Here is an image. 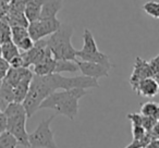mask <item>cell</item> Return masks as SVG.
Instances as JSON below:
<instances>
[{
    "mask_svg": "<svg viewBox=\"0 0 159 148\" xmlns=\"http://www.w3.org/2000/svg\"><path fill=\"white\" fill-rule=\"evenodd\" d=\"M20 49L18 48L16 44L12 40L10 42H6L3 44H1V56L5 60H7L8 62L11 59H13L14 57L20 55Z\"/></svg>",
    "mask_w": 159,
    "mask_h": 148,
    "instance_id": "obj_16",
    "label": "cell"
},
{
    "mask_svg": "<svg viewBox=\"0 0 159 148\" xmlns=\"http://www.w3.org/2000/svg\"><path fill=\"white\" fill-rule=\"evenodd\" d=\"M10 69V64L7 60L3 58H0V80H3L5 76L7 75L8 70Z\"/></svg>",
    "mask_w": 159,
    "mask_h": 148,
    "instance_id": "obj_25",
    "label": "cell"
},
{
    "mask_svg": "<svg viewBox=\"0 0 159 148\" xmlns=\"http://www.w3.org/2000/svg\"><path fill=\"white\" fill-rule=\"evenodd\" d=\"M87 94L84 88L63 89L53 92L40 104L39 109H51L56 114H61L74 120L79 113V100Z\"/></svg>",
    "mask_w": 159,
    "mask_h": 148,
    "instance_id": "obj_2",
    "label": "cell"
},
{
    "mask_svg": "<svg viewBox=\"0 0 159 148\" xmlns=\"http://www.w3.org/2000/svg\"><path fill=\"white\" fill-rule=\"evenodd\" d=\"M7 131V118L3 112H0V134Z\"/></svg>",
    "mask_w": 159,
    "mask_h": 148,
    "instance_id": "obj_28",
    "label": "cell"
},
{
    "mask_svg": "<svg viewBox=\"0 0 159 148\" xmlns=\"http://www.w3.org/2000/svg\"><path fill=\"white\" fill-rule=\"evenodd\" d=\"M141 113L145 117L152 118L154 120H159V105L157 102L147 101L145 104H142Z\"/></svg>",
    "mask_w": 159,
    "mask_h": 148,
    "instance_id": "obj_17",
    "label": "cell"
},
{
    "mask_svg": "<svg viewBox=\"0 0 159 148\" xmlns=\"http://www.w3.org/2000/svg\"><path fill=\"white\" fill-rule=\"evenodd\" d=\"M0 58H2V56H1V45H0Z\"/></svg>",
    "mask_w": 159,
    "mask_h": 148,
    "instance_id": "obj_31",
    "label": "cell"
},
{
    "mask_svg": "<svg viewBox=\"0 0 159 148\" xmlns=\"http://www.w3.org/2000/svg\"><path fill=\"white\" fill-rule=\"evenodd\" d=\"M18 146V139L9 131H5L0 134V148H16Z\"/></svg>",
    "mask_w": 159,
    "mask_h": 148,
    "instance_id": "obj_18",
    "label": "cell"
},
{
    "mask_svg": "<svg viewBox=\"0 0 159 148\" xmlns=\"http://www.w3.org/2000/svg\"><path fill=\"white\" fill-rule=\"evenodd\" d=\"M60 25L61 22L58 20L57 16L50 19H38L34 22L29 23L27 31H29L30 37L35 43L55 33L60 27Z\"/></svg>",
    "mask_w": 159,
    "mask_h": 148,
    "instance_id": "obj_7",
    "label": "cell"
},
{
    "mask_svg": "<svg viewBox=\"0 0 159 148\" xmlns=\"http://www.w3.org/2000/svg\"><path fill=\"white\" fill-rule=\"evenodd\" d=\"M29 36V31L25 26H11V39L14 44H18L24 37Z\"/></svg>",
    "mask_w": 159,
    "mask_h": 148,
    "instance_id": "obj_19",
    "label": "cell"
},
{
    "mask_svg": "<svg viewBox=\"0 0 159 148\" xmlns=\"http://www.w3.org/2000/svg\"><path fill=\"white\" fill-rule=\"evenodd\" d=\"M9 64L11 68H25L24 61H23V58L21 56V53L19 56H16V57H14L13 59L10 60Z\"/></svg>",
    "mask_w": 159,
    "mask_h": 148,
    "instance_id": "obj_26",
    "label": "cell"
},
{
    "mask_svg": "<svg viewBox=\"0 0 159 148\" xmlns=\"http://www.w3.org/2000/svg\"><path fill=\"white\" fill-rule=\"evenodd\" d=\"M150 76L154 78V73H152L148 61L142 60L139 57H137L136 61L134 63V68H133V73L130 78V84L132 86L133 91L143 78H150Z\"/></svg>",
    "mask_w": 159,
    "mask_h": 148,
    "instance_id": "obj_9",
    "label": "cell"
},
{
    "mask_svg": "<svg viewBox=\"0 0 159 148\" xmlns=\"http://www.w3.org/2000/svg\"><path fill=\"white\" fill-rule=\"evenodd\" d=\"M157 80H158V78H157Z\"/></svg>",
    "mask_w": 159,
    "mask_h": 148,
    "instance_id": "obj_33",
    "label": "cell"
},
{
    "mask_svg": "<svg viewBox=\"0 0 159 148\" xmlns=\"http://www.w3.org/2000/svg\"><path fill=\"white\" fill-rule=\"evenodd\" d=\"M62 9V0H45L43 3L39 19L56 18L57 13Z\"/></svg>",
    "mask_w": 159,
    "mask_h": 148,
    "instance_id": "obj_13",
    "label": "cell"
},
{
    "mask_svg": "<svg viewBox=\"0 0 159 148\" xmlns=\"http://www.w3.org/2000/svg\"><path fill=\"white\" fill-rule=\"evenodd\" d=\"M2 112L7 118V131L18 139L19 145L30 148L29 133L26 131V120L29 118L22 102H10Z\"/></svg>",
    "mask_w": 159,
    "mask_h": 148,
    "instance_id": "obj_4",
    "label": "cell"
},
{
    "mask_svg": "<svg viewBox=\"0 0 159 148\" xmlns=\"http://www.w3.org/2000/svg\"><path fill=\"white\" fill-rule=\"evenodd\" d=\"M16 46H18V48L20 49V50L22 51H27L30 50L31 48H33L34 46V40L32 39L31 37L29 36H26V37H24L22 40H20V42L16 44Z\"/></svg>",
    "mask_w": 159,
    "mask_h": 148,
    "instance_id": "obj_22",
    "label": "cell"
},
{
    "mask_svg": "<svg viewBox=\"0 0 159 148\" xmlns=\"http://www.w3.org/2000/svg\"><path fill=\"white\" fill-rule=\"evenodd\" d=\"M76 63L79 65L80 71L82 72V75L89 76L93 78H107L109 75V70L107 66L99 63L89 61H83V60H76Z\"/></svg>",
    "mask_w": 159,
    "mask_h": 148,
    "instance_id": "obj_8",
    "label": "cell"
},
{
    "mask_svg": "<svg viewBox=\"0 0 159 148\" xmlns=\"http://www.w3.org/2000/svg\"><path fill=\"white\" fill-rule=\"evenodd\" d=\"M45 0H27L24 8V16L29 23L38 20Z\"/></svg>",
    "mask_w": 159,
    "mask_h": 148,
    "instance_id": "obj_12",
    "label": "cell"
},
{
    "mask_svg": "<svg viewBox=\"0 0 159 148\" xmlns=\"http://www.w3.org/2000/svg\"><path fill=\"white\" fill-rule=\"evenodd\" d=\"M145 148H159V139H152L145 146Z\"/></svg>",
    "mask_w": 159,
    "mask_h": 148,
    "instance_id": "obj_29",
    "label": "cell"
},
{
    "mask_svg": "<svg viewBox=\"0 0 159 148\" xmlns=\"http://www.w3.org/2000/svg\"><path fill=\"white\" fill-rule=\"evenodd\" d=\"M32 78H33V76H29V78H23V80H21L13 87L14 101L16 102H23V100L25 99V97L27 95V92H29L30 85H31Z\"/></svg>",
    "mask_w": 159,
    "mask_h": 148,
    "instance_id": "obj_14",
    "label": "cell"
},
{
    "mask_svg": "<svg viewBox=\"0 0 159 148\" xmlns=\"http://www.w3.org/2000/svg\"><path fill=\"white\" fill-rule=\"evenodd\" d=\"M150 68H152V71L154 73V78H159V55L157 57H155L154 59H152L150 61H148Z\"/></svg>",
    "mask_w": 159,
    "mask_h": 148,
    "instance_id": "obj_24",
    "label": "cell"
},
{
    "mask_svg": "<svg viewBox=\"0 0 159 148\" xmlns=\"http://www.w3.org/2000/svg\"><path fill=\"white\" fill-rule=\"evenodd\" d=\"M73 27L69 24H62L60 27L46 38L47 47L57 60H77L76 49L72 46L71 38L73 35Z\"/></svg>",
    "mask_w": 159,
    "mask_h": 148,
    "instance_id": "obj_3",
    "label": "cell"
},
{
    "mask_svg": "<svg viewBox=\"0 0 159 148\" xmlns=\"http://www.w3.org/2000/svg\"><path fill=\"white\" fill-rule=\"evenodd\" d=\"M142 9L149 16L159 20V2H157V1H147V2H145L143 5Z\"/></svg>",
    "mask_w": 159,
    "mask_h": 148,
    "instance_id": "obj_20",
    "label": "cell"
},
{
    "mask_svg": "<svg viewBox=\"0 0 159 148\" xmlns=\"http://www.w3.org/2000/svg\"><path fill=\"white\" fill-rule=\"evenodd\" d=\"M134 92L144 97H155L159 93V83L152 76L143 78L135 87Z\"/></svg>",
    "mask_w": 159,
    "mask_h": 148,
    "instance_id": "obj_10",
    "label": "cell"
},
{
    "mask_svg": "<svg viewBox=\"0 0 159 148\" xmlns=\"http://www.w3.org/2000/svg\"><path fill=\"white\" fill-rule=\"evenodd\" d=\"M132 134L133 138H141L147 134V131L143 128L142 125H134L132 124Z\"/></svg>",
    "mask_w": 159,
    "mask_h": 148,
    "instance_id": "obj_23",
    "label": "cell"
},
{
    "mask_svg": "<svg viewBox=\"0 0 159 148\" xmlns=\"http://www.w3.org/2000/svg\"><path fill=\"white\" fill-rule=\"evenodd\" d=\"M147 133L149 134L152 139H159V120L154 124V126Z\"/></svg>",
    "mask_w": 159,
    "mask_h": 148,
    "instance_id": "obj_27",
    "label": "cell"
},
{
    "mask_svg": "<svg viewBox=\"0 0 159 148\" xmlns=\"http://www.w3.org/2000/svg\"><path fill=\"white\" fill-rule=\"evenodd\" d=\"M0 112H2V110H1V108H0Z\"/></svg>",
    "mask_w": 159,
    "mask_h": 148,
    "instance_id": "obj_32",
    "label": "cell"
},
{
    "mask_svg": "<svg viewBox=\"0 0 159 148\" xmlns=\"http://www.w3.org/2000/svg\"><path fill=\"white\" fill-rule=\"evenodd\" d=\"M97 87H99L97 78L85 75L75 76V78H64L60 73H51L48 75L34 74L27 95L23 100L22 105L25 108L27 118H31L39 109L40 104L57 89H87L97 88Z\"/></svg>",
    "mask_w": 159,
    "mask_h": 148,
    "instance_id": "obj_1",
    "label": "cell"
},
{
    "mask_svg": "<svg viewBox=\"0 0 159 148\" xmlns=\"http://www.w3.org/2000/svg\"><path fill=\"white\" fill-rule=\"evenodd\" d=\"M56 59L52 57V53H48L40 62L34 65L33 73L36 75H48L55 73Z\"/></svg>",
    "mask_w": 159,
    "mask_h": 148,
    "instance_id": "obj_11",
    "label": "cell"
},
{
    "mask_svg": "<svg viewBox=\"0 0 159 148\" xmlns=\"http://www.w3.org/2000/svg\"><path fill=\"white\" fill-rule=\"evenodd\" d=\"M80 71L79 65L76 63V60H57L56 59V66H55V73L62 72H69L74 73Z\"/></svg>",
    "mask_w": 159,
    "mask_h": 148,
    "instance_id": "obj_15",
    "label": "cell"
},
{
    "mask_svg": "<svg viewBox=\"0 0 159 148\" xmlns=\"http://www.w3.org/2000/svg\"><path fill=\"white\" fill-rule=\"evenodd\" d=\"M11 1H12V0H0V2H1V3H6V5H9Z\"/></svg>",
    "mask_w": 159,
    "mask_h": 148,
    "instance_id": "obj_30",
    "label": "cell"
},
{
    "mask_svg": "<svg viewBox=\"0 0 159 148\" xmlns=\"http://www.w3.org/2000/svg\"><path fill=\"white\" fill-rule=\"evenodd\" d=\"M76 58L80 60H83V61H89L102 64V65L107 66L108 69L113 66V64L109 60L108 56L98 50L95 38H94L93 34L89 29H84V33H83V47L82 49L76 50Z\"/></svg>",
    "mask_w": 159,
    "mask_h": 148,
    "instance_id": "obj_5",
    "label": "cell"
},
{
    "mask_svg": "<svg viewBox=\"0 0 159 148\" xmlns=\"http://www.w3.org/2000/svg\"><path fill=\"white\" fill-rule=\"evenodd\" d=\"M152 141L149 134H146L145 136L141 137V138H133L132 143L129 144L126 147L124 148H145V146L147 145L149 141Z\"/></svg>",
    "mask_w": 159,
    "mask_h": 148,
    "instance_id": "obj_21",
    "label": "cell"
},
{
    "mask_svg": "<svg viewBox=\"0 0 159 148\" xmlns=\"http://www.w3.org/2000/svg\"><path fill=\"white\" fill-rule=\"evenodd\" d=\"M55 115L39 122L37 128L29 134L30 148H58L55 141L53 131L50 128V123Z\"/></svg>",
    "mask_w": 159,
    "mask_h": 148,
    "instance_id": "obj_6",
    "label": "cell"
}]
</instances>
